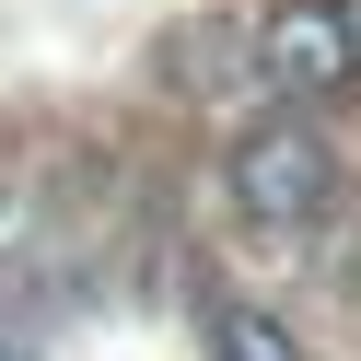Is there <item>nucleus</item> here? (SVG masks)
Returning <instances> with one entry per match:
<instances>
[{
    "label": "nucleus",
    "mask_w": 361,
    "mask_h": 361,
    "mask_svg": "<svg viewBox=\"0 0 361 361\" xmlns=\"http://www.w3.org/2000/svg\"><path fill=\"white\" fill-rule=\"evenodd\" d=\"M268 82H280V94H326V82H350L338 0H291L280 24H268Z\"/></svg>",
    "instance_id": "obj_2"
},
{
    "label": "nucleus",
    "mask_w": 361,
    "mask_h": 361,
    "mask_svg": "<svg viewBox=\"0 0 361 361\" xmlns=\"http://www.w3.org/2000/svg\"><path fill=\"white\" fill-rule=\"evenodd\" d=\"M198 338H210V361H303V338L268 303H245V291H210L198 303Z\"/></svg>",
    "instance_id": "obj_3"
},
{
    "label": "nucleus",
    "mask_w": 361,
    "mask_h": 361,
    "mask_svg": "<svg viewBox=\"0 0 361 361\" xmlns=\"http://www.w3.org/2000/svg\"><path fill=\"white\" fill-rule=\"evenodd\" d=\"M326 198H338L326 128L268 117V128H245V140H233V210L257 221V233H303V221H326Z\"/></svg>",
    "instance_id": "obj_1"
},
{
    "label": "nucleus",
    "mask_w": 361,
    "mask_h": 361,
    "mask_svg": "<svg viewBox=\"0 0 361 361\" xmlns=\"http://www.w3.org/2000/svg\"><path fill=\"white\" fill-rule=\"evenodd\" d=\"M338 35H350V71H361V0H338Z\"/></svg>",
    "instance_id": "obj_4"
}]
</instances>
